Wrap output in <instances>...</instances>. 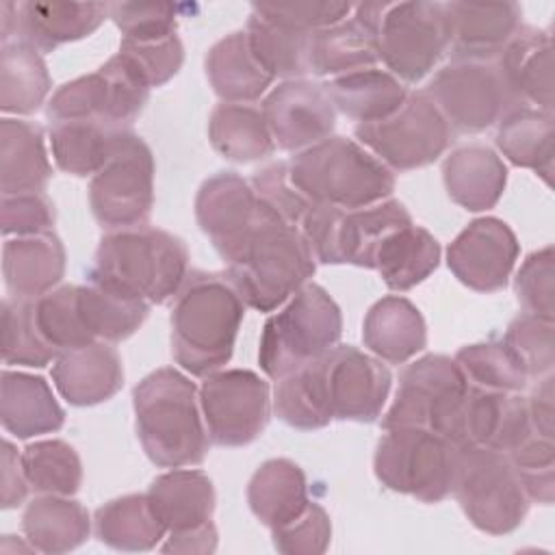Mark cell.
I'll use <instances>...</instances> for the list:
<instances>
[{"label": "cell", "instance_id": "be15d7a7", "mask_svg": "<svg viewBox=\"0 0 555 555\" xmlns=\"http://www.w3.org/2000/svg\"><path fill=\"white\" fill-rule=\"evenodd\" d=\"M217 548V529L210 522L184 529V531H169V538L160 544L163 553H197L206 555Z\"/></svg>", "mask_w": 555, "mask_h": 555}, {"label": "cell", "instance_id": "681fc988", "mask_svg": "<svg viewBox=\"0 0 555 555\" xmlns=\"http://www.w3.org/2000/svg\"><path fill=\"white\" fill-rule=\"evenodd\" d=\"M35 321L46 343L59 353L93 343L80 310H78V286L65 284L39 299H33Z\"/></svg>", "mask_w": 555, "mask_h": 555}, {"label": "cell", "instance_id": "ab89813d", "mask_svg": "<svg viewBox=\"0 0 555 555\" xmlns=\"http://www.w3.org/2000/svg\"><path fill=\"white\" fill-rule=\"evenodd\" d=\"M208 139L215 152L232 163H254L275 150L262 108L251 104H217L208 119Z\"/></svg>", "mask_w": 555, "mask_h": 555}, {"label": "cell", "instance_id": "1f68e13d", "mask_svg": "<svg viewBox=\"0 0 555 555\" xmlns=\"http://www.w3.org/2000/svg\"><path fill=\"white\" fill-rule=\"evenodd\" d=\"M145 494L167 531L206 525L215 512V488L202 470L171 468L158 475Z\"/></svg>", "mask_w": 555, "mask_h": 555}, {"label": "cell", "instance_id": "6f0895ef", "mask_svg": "<svg viewBox=\"0 0 555 555\" xmlns=\"http://www.w3.org/2000/svg\"><path fill=\"white\" fill-rule=\"evenodd\" d=\"M251 186L267 206H271L282 219H286L297 228L312 206V202L291 182L288 163H282V160L271 163L260 171H256Z\"/></svg>", "mask_w": 555, "mask_h": 555}, {"label": "cell", "instance_id": "6125c7cd", "mask_svg": "<svg viewBox=\"0 0 555 555\" xmlns=\"http://www.w3.org/2000/svg\"><path fill=\"white\" fill-rule=\"evenodd\" d=\"M527 399L531 429L540 436L555 438V405H553V375L540 377Z\"/></svg>", "mask_w": 555, "mask_h": 555}, {"label": "cell", "instance_id": "ffe728a7", "mask_svg": "<svg viewBox=\"0 0 555 555\" xmlns=\"http://www.w3.org/2000/svg\"><path fill=\"white\" fill-rule=\"evenodd\" d=\"M518 251V238L503 219L479 217L453 238L447 249V264L464 286L494 293L505 288Z\"/></svg>", "mask_w": 555, "mask_h": 555}, {"label": "cell", "instance_id": "e0dca14e", "mask_svg": "<svg viewBox=\"0 0 555 555\" xmlns=\"http://www.w3.org/2000/svg\"><path fill=\"white\" fill-rule=\"evenodd\" d=\"M317 366L332 421H377L392 384V375L379 358L353 345H336L317 358Z\"/></svg>", "mask_w": 555, "mask_h": 555}, {"label": "cell", "instance_id": "e575fe53", "mask_svg": "<svg viewBox=\"0 0 555 555\" xmlns=\"http://www.w3.org/2000/svg\"><path fill=\"white\" fill-rule=\"evenodd\" d=\"M22 529L39 553H67L78 548L91 531V518L82 503L63 494L35 496L24 514Z\"/></svg>", "mask_w": 555, "mask_h": 555}, {"label": "cell", "instance_id": "f5cc1de1", "mask_svg": "<svg viewBox=\"0 0 555 555\" xmlns=\"http://www.w3.org/2000/svg\"><path fill=\"white\" fill-rule=\"evenodd\" d=\"M514 291L525 312L546 321H555V254L546 245L525 258L520 264Z\"/></svg>", "mask_w": 555, "mask_h": 555}, {"label": "cell", "instance_id": "d590c367", "mask_svg": "<svg viewBox=\"0 0 555 555\" xmlns=\"http://www.w3.org/2000/svg\"><path fill=\"white\" fill-rule=\"evenodd\" d=\"M496 147L512 165L533 169L544 182H551L555 156L553 113L525 104L512 108L499 121Z\"/></svg>", "mask_w": 555, "mask_h": 555}, {"label": "cell", "instance_id": "7a4b0ae2", "mask_svg": "<svg viewBox=\"0 0 555 555\" xmlns=\"http://www.w3.org/2000/svg\"><path fill=\"white\" fill-rule=\"evenodd\" d=\"M245 304L223 273L191 271L171 308V353L191 375L223 369L232 353Z\"/></svg>", "mask_w": 555, "mask_h": 555}, {"label": "cell", "instance_id": "4fadbf2b", "mask_svg": "<svg viewBox=\"0 0 555 555\" xmlns=\"http://www.w3.org/2000/svg\"><path fill=\"white\" fill-rule=\"evenodd\" d=\"M353 134L390 171L427 167L453 141L451 126L425 91L408 93L397 113L379 121L358 124Z\"/></svg>", "mask_w": 555, "mask_h": 555}, {"label": "cell", "instance_id": "f546056e", "mask_svg": "<svg viewBox=\"0 0 555 555\" xmlns=\"http://www.w3.org/2000/svg\"><path fill=\"white\" fill-rule=\"evenodd\" d=\"M204 69L212 91L223 102H256L273 82V76L251 52L245 30H236L219 39L206 52Z\"/></svg>", "mask_w": 555, "mask_h": 555}, {"label": "cell", "instance_id": "f6af8a7d", "mask_svg": "<svg viewBox=\"0 0 555 555\" xmlns=\"http://www.w3.org/2000/svg\"><path fill=\"white\" fill-rule=\"evenodd\" d=\"M273 410L282 423L301 431L321 429L332 423L323 399L317 360L278 379Z\"/></svg>", "mask_w": 555, "mask_h": 555}, {"label": "cell", "instance_id": "277c9868", "mask_svg": "<svg viewBox=\"0 0 555 555\" xmlns=\"http://www.w3.org/2000/svg\"><path fill=\"white\" fill-rule=\"evenodd\" d=\"M189 275V249L182 238L152 225L111 230L100 238L87 280L165 304Z\"/></svg>", "mask_w": 555, "mask_h": 555}, {"label": "cell", "instance_id": "8d00e7d4", "mask_svg": "<svg viewBox=\"0 0 555 555\" xmlns=\"http://www.w3.org/2000/svg\"><path fill=\"white\" fill-rule=\"evenodd\" d=\"M440 264V243L421 225L408 223L390 232L377 254L375 267L390 291H410Z\"/></svg>", "mask_w": 555, "mask_h": 555}, {"label": "cell", "instance_id": "91938a15", "mask_svg": "<svg viewBox=\"0 0 555 555\" xmlns=\"http://www.w3.org/2000/svg\"><path fill=\"white\" fill-rule=\"evenodd\" d=\"M254 7L304 33H317L321 28L338 24L353 11V7L347 2H325V0L256 2Z\"/></svg>", "mask_w": 555, "mask_h": 555}, {"label": "cell", "instance_id": "c3c4849f", "mask_svg": "<svg viewBox=\"0 0 555 555\" xmlns=\"http://www.w3.org/2000/svg\"><path fill=\"white\" fill-rule=\"evenodd\" d=\"M2 360L4 364L35 366L41 369L48 362L59 358V351L52 349L41 336L33 299H13L2 301Z\"/></svg>", "mask_w": 555, "mask_h": 555}, {"label": "cell", "instance_id": "d6986e66", "mask_svg": "<svg viewBox=\"0 0 555 555\" xmlns=\"http://www.w3.org/2000/svg\"><path fill=\"white\" fill-rule=\"evenodd\" d=\"M260 108L275 147L286 152H301L330 139L336 126V108L323 85L306 78L273 87Z\"/></svg>", "mask_w": 555, "mask_h": 555}, {"label": "cell", "instance_id": "d6a6232c", "mask_svg": "<svg viewBox=\"0 0 555 555\" xmlns=\"http://www.w3.org/2000/svg\"><path fill=\"white\" fill-rule=\"evenodd\" d=\"M321 85L334 108L358 124L390 117L408 98L403 82L390 72L377 67L343 74Z\"/></svg>", "mask_w": 555, "mask_h": 555}, {"label": "cell", "instance_id": "d4e9b609", "mask_svg": "<svg viewBox=\"0 0 555 555\" xmlns=\"http://www.w3.org/2000/svg\"><path fill=\"white\" fill-rule=\"evenodd\" d=\"M65 273V247L54 232L13 236L2 247V278L9 297L39 299Z\"/></svg>", "mask_w": 555, "mask_h": 555}, {"label": "cell", "instance_id": "bcb514c9", "mask_svg": "<svg viewBox=\"0 0 555 555\" xmlns=\"http://www.w3.org/2000/svg\"><path fill=\"white\" fill-rule=\"evenodd\" d=\"M22 464L30 488L39 494L72 496L82 483L78 451L65 440H37L22 451Z\"/></svg>", "mask_w": 555, "mask_h": 555}, {"label": "cell", "instance_id": "4dcf8cb0", "mask_svg": "<svg viewBox=\"0 0 555 555\" xmlns=\"http://www.w3.org/2000/svg\"><path fill=\"white\" fill-rule=\"evenodd\" d=\"M52 178L43 130L35 121L2 117L0 121V189L2 195L43 191Z\"/></svg>", "mask_w": 555, "mask_h": 555}, {"label": "cell", "instance_id": "11a10c76", "mask_svg": "<svg viewBox=\"0 0 555 555\" xmlns=\"http://www.w3.org/2000/svg\"><path fill=\"white\" fill-rule=\"evenodd\" d=\"M273 546L284 555H319L325 553L332 538L327 512L310 501L306 509L282 527L271 529Z\"/></svg>", "mask_w": 555, "mask_h": 555}, {"label": "cell", "instance_id": "9f6ffc18", "mask_svg": "<svg viewBox=\"0 0 555 555\" xmlns=\"http://www.w3.org/2000/svg\"><path fill=\"white\" fill-rule=\"evenodd\" d=\"M108 17L121 39H158L176 33L178 7L171 2H111Z\"/></svg>", "mask_w": 555, "mask_h": 555}, {"label": "cell", "instance_id": "816d5d0a", "mask_svg": "<svg viewBox=\"0 0 555 555\" xmlns=\"http://www.w3.org/2000/svg\"><path fill=\"white\" fill-rule=\"evenodd\" d=\"M553 321L540 319L535 314L522 312L518 314L505 330L501 338L518 358L522 369L531 377L551 375L555 364V347H553Z\"/></svg>", "mask_w": 555, "mask_h": 555}, {"label": "cell", "instance_id": "6da1fadb", "mask_svg": "<svg viewBox=\"0 0 555 555\" xmlns=\"http://www.w3.org/2000/svg\"><path fill=\"white\" fill-rule=\"evenodd\" d=\"M223 275L245 306L271 312L314 275L317 260L301 230L258 197L251 225L221 258Z\"/></svg>", "mask_w": 555, "mask_h": 555}, {"label": "cell", "instance_id": "ee69618b", "mask_svg": "<svg viewBox=\"0 0 555 555\" xmlns=\"http://www.w3.org/2000/svg\"><path fill=\"white\" fill-rule=\"evenodd\" d=\"M249 48L260 61V65L275 78L297 80L304 78L308 69V50L312 33L297 30L251 4V15L247 20Z\"/></svg>", "mask_w": 555, "mask_h": 555}, {"label": "cell", "instance_id": "74e56055", "mask_svg": "<svg viewBox=\"0 0 555 555\" xmlns=\"http://www.w3.org/2000/svg\"><path fill=\"white\" fill-rule=\"evenodd\" d=\"M126 130L130 128H115L95 119L50 121L52 158L65 173L93 176L111 158Z\"/></svg>", "mask_w": 555, "mask_h": 555}, {"label": "cell", "instance_id": "94428289", "mask_svg": "<svg viewBox=\"0 0 555 555\" xmlns=\"http://www.w3.org/2000/svg\"><path fill=\"white\" fill-rule=\"evenodd\" d=\"M28 479L24 473L22 464V453L9 442L2 440V451H0V505L2 509H11L24 503L28 494Z\"/></svg>", "mask_w": 555, "mask_h": 555}, {"label": "cell", "instance_id": "603a6c76", "mask_svg": "<svg viewBox=\"0 0 555 555\" xmlns=\"http://www.w3.org/2000/svg\"><path fill=\"white\" fill-rule=\"evenodd\" d=\"M258 210L254 186L234 171H219L202 182L195 197V219L223 258L251 225Z\"/></svg>", "mask_w": 555, "mask_h": 555}, {"label": "cell", "instance_id": "5bb4252c", "mask_svg": "<svg viewBox=\"0 0 555 555\" xmlns=\"http://www.w3.org/2000/svg\"><path fill=\"white\" fill-rule=\"evenodd\" d=\"M466 390L468 382L453 358L423 356L401 373L382 427H423L451 440Z\"/></svg>", "mask_w": 555, "mask_h": 555}, {"label": "cell", "instance_id": "b9f144b4", "mask_svg": "<svg viewBox=\"0 0 555 555\" xmlns=\"http://www.w3.org/2000/svg\"><path fill=\"white\" fill-rule=\"evenodd\" d=\"M93 527L98 540L115 551H150L167 533L147 494H126L104 503L95 509Z\"/></svg>", "mask_w": 555, "mask_h": 555}, {"label": "cell", "instance_id": "ba28073f", "mask_svg": "<svg viewBox=\"0 0 555 555\" xmlns=\"http://www.w3.org/2000/svg\"><path fill=\"white\" fill-rule=\"evenodd\" d=\"M451 494L466 518L490 535L520 527L531 505L507 453L475 444L457 447Z\"/></svg>", "mask_w": 555, "mask_h": 555}, {"label": "cell", "instance_id": "4316f807", "mask_svg": "<svg viewBox=\"0 0 555 555\" xmlns=\"http://www.w3.org/2000/svg\"><path fill=\"white\" fill-rule=\"evenodd\" d=\"M447 195L470 212L494 208L507 184L503 158L488 145H464L453 150L442 163Z\"/></svg>", "mask_w": 555, "mask_h": 555}, {"label": "cell", "instance_id": "f907efd6", "mask_svg": "<svg viewBox=\"0 0 555 555\" xmlns=\"http://www.w3.org/2000/svg\"><path fill=\"white\" fill-rule=\"evenodd\" d=\"M529 501L551 505L555 499V438L531 431L507 451Z\"/></svg>", "mask_w": 555, "mask_h": 555}, {"label": "cell", "instance_id": "44dd1931", "mask_svg": "<svg viewBox=\"0 0 555 555\" xmlns=\"http://www.w3.org/2000/svg\"><path fill=\"white\" fill-rule=\"evenodd\" d=\"M531 431L527 399L520 392L488 390L468 384L451 442L507 453Z\"/></svg>", "mask_w": 555, "mask_h": 555}, {"label": "cell", "instance_id": "680465c9", "mask_svg": "<svg viewBox=\"0 0 555 555\" xmlns=\"http://www.w3.org/2000/svg\"><path fill=\"white\" fill-rule=\"evenodd\" d=\"M54 225V204L43 191L2 195V234L28 236L50 232Z\"/></svg>", "mask_w": 555, "mask_h": 555}, {"label": "cell", "instance_id": "cb8c5ba5", "mask_svg": "<svg viewBox=\"0 0 555 555\" xmlns=\"http://www.w3.org/2000/svg\"><path fill=\"white\" fill-rule=\"evenodd\" d=\"M52 382L69 405H98L119 392L124 384L121 358L106 340L87 343L59 353Z\"/></svg>", "mask_w": 555, "mask_h": 555}, {"label": "cell", "instance_id": "7c38bea8", "mask_svg": "<svg viewBox=\"0 0 555 555\" xmlns=\"http://www.w3.org/2000/svg\"><path fill=\"white\" fill-rule=\"evenodd\" d=\"M150 85L121 52L95 72L59 87L46 108L48 121L95 119L115 128H130L150 98Z\"/></svg>", "mask_w": 555, "mask_h": 555}, {"label": "cell", "instance_id": "60d3db41", "mask_svg": "<svg viewBox=\"0 0 555 555\" xmlns=\"http://www.w3.org/2000/svg\"><path fill=\"white\" fill-rule=\"evenodd\" d=\"M52 89L48 65L26 41H4L0 48V111L30 115L39 111Z\"/></svg>", "mask_w": 555, "mask_h": 555}, {"label": "cell", "instance_id": "30bf717a", "mask_svg": "<svg viewBox=\"0 0 555 555\" xmlns=\"http://www.w3.org/2000/svg\"><path fill=\"white\" fill-rule=\"evenodd\" d=\"M457 444L423 427H388L373 455L382 486L423 503H440L451 494Z\"/></svg>", "mask_w": 555, "mask_h": 555}, {"label": "cell", "instance_id": "7dc6e473", "mask_svg": "<svg viewBox=\"0 0 555 555\" xmlns=\"http://www.w3.org/2000/svg\"><path fill=\"white\" fill-rule=\"evenodd\" d=\"M453 360L457 362L470 386L503 392H522L529 384L527 371L503 340L466 345L455 353Z\"/></svg>", "mask_w": 555, "mask_h": 555}, {"label": "cell", "instance_id": "f1b7e54d", "mask_svg": "<svg viewBox=\"0 0 555 555\" xmlns=\"http://www.w3.org/2000/svg\"><path fill=\"white\" fill-rule=\"evenodd\" d=\"M0 421L9 434L26 440L61 429L65 412L43 377L4 369L0 382Z\"/></svg>", "mask_w": 555, "mask_h": 555}, {"label": "cell", "instance_id": "db71d44e", "mask_svg": "<svg viewBox=\"0 0 555 555\" xmlns=\"http://www.w3.org/2000/svg\"><path fill=\"white\" fill-rule=\"evenodd\" d=\"M119 52L137 65L152 89L171 80L184 63V48L176 33L158 39H121Z\"/></svg>", "mask_w": 555, "mask_h": 555}, {"label": "cell", "instance_id": "3957f363", "mask_svg": "<svg viewBox=\"0 0 555 555\" xmlns=\"http://www.w3.org/2000/svg\"><path fill=\"white\" fill-rule=\"evenodd\" d=\"M132 405L137 436L156 466L182 468L204 462L210 438L199 390L184 373L173 366L152 371L134 386Z\"/></svg>", "mask_w": 555, "mask_h": 555}, {"label": "cell", "instance_id": "8fae6325", "mask_svg": "<svg viewBox=\"0 0 555 555\" xmlns=\"http://www.w3.org/2000/svg\"><path fill=\"white\" fill-rule=\"evenodd\" d=\"M451 130L481 132L520 106L496 59H451L423 89Z\"/></svg>", "mask_w": 555, "mask_h": 555}, {"label": "cell", "instance_id": "83f0119b", "mask_svg": "<svg viewBox=\"0 0 555 555\" xmlns=\"http://www.w3.org/2000/svg\"><path fill=\"white\" fill-rule=\"evenodd\" d=\"M364 347L379 360L401 364L427 345V327L421 310L401 295L375 301L362 323Z\"/></svg>", "mask_w": 555, "mask_h": 555}, {"label": "cell", "instance_id": "ac0fdd59", "mask_svg": "<svg viewBox=\"0 0 555 555\" xmlns=\"http://www.w3.org/2000/svg\"><path fill=\"white\" fill-rule=\"evenodd\" d=\"M108 17L104 2H0V39L26 41L39 52L89 37Z\"/></svg>", "mask_w": 555, "mask_h": 555}, {"label": "cell", "instance_id": "9c48e42d", "mask_svg": "<svg viewBox=\"0 0 555 555\" xmlns=\"http://www.w3.org/2000/svg\"><path fill=\"white\" fill-rule=\"evenodd\" d=\"M412 223V215L397 199H384L366 208H336L312 204L299 223L317 262L375 267L382 241Z\"/></svg>", "mask_w": 555, "mask_h": 555}, {"label": "cell", "instance_id": "7bdbcfd3", "mask_svg": "<svg viewBox=\"0 0 555 555\" xmlns=\"http://www.w3.org/2000/svg\"><path fill=\"white\" fill-rule=\"evenodd\" d=\"M78 310L95 340L119 343L143 325L150 304L108 284L89 280L78 286Z\"/></svg>", "mask_w": 555, "mask_h": 555}, {"label": "cell", "instance_id": "484cf974", "mask_svg": "<svg viewBox=\"0 0 555 555\" xmlns=\"http://www.w3.org/2000/svg\"><path fill=\"white\" fill-rule=\"evenodd\" d=\"M496 61L520 104L553 113V39L548 30L522 26Z\"/></svg>", "mask_w": 555, "mask_h": 555}, {"label": "cell", "instance_id": "2e32d148", "mask_svg": "<svg viewBox=\"0 0 555 555\" xmlns=\"http://www.w3.org/2000/svg\"><path fill=\"white\" fill-rule=\"evenodd\" d=\"M199 408L210 442L245 447L269 423V384L249 369H219L204 377Z\"/></svg>", "mask_w": 555, "mask_h": 555}, {"label": "cell", "instance_id": "836d02e7", "mask_svg": "<svg viewBox=\"0 0 555 555\" xmlns=\"http://www.w3.org/2000/svg\"><path fill=\"white\" fill-rule=\"evenodd\" d=\"M247 503L264 527L286 525L310 503L304 470L286 457L262 462L247 483Z\"/></svg>", "mask_w": 555, "mask_h": 555}, {"label": "cell", "instance_id": "f35d334b", "mask_svg": "<svg viewBox=\"0 0 555 555\" xmlns=\"http://www.w3.org/2000/svg\"><path fill=\"white\" fill-rule=\"evenodd\" d=\"M379 61L375 37L369 26L356 17L321 28L310 37L308 69L314 76L336 78L343 74L375 67Z\"/></svg>", "mask_w": 555, "mask_h": 555}, {"label": "cell", "instance_id": "52a82bcc", "mask_svg": "<svg viewBox=\"0 0 555 555\" xmlns=\"http://www.w3.org/2000/svg\"><path fill=\"white\" fill-rule=\"evenodd\" d=\"M343 334L338 304L319 284H304L262 327L258 364L280 379L332 351Z\"/></svg>", "mask_w": 555, "mask_h": 555}, {"label": "cell", "instance_id": "7402d4cb", "mask_svg": "<svg viewBox=\"0 0 555 555\" xmlns=\"http://www.w3.org/2000/svg\"><path fill=\"white\" fill-rule=\"evenodd\" d=\"M453 59H499L522 28L516 2H444Z\"/></svg>", "mask_w": 555, "mask_h": 555}, {"label": "cell", "instance_id": "9a60e30c", "mask_svg": "<svg viewBox=\"0 0 555 555\" xmlns=\"http://www.w3.org/2000/svg\"><path fill=\"white\" fill-rule=\"evenodd\" d=\"M154 154L126 130L104 167L91 176L89 206L106 230L145 225L154 206Z\"/></svg>", "mask_w": 555, "mask_h": 555}, {"label": "cell", "instance_id": "5b68a950", "mask_svg": "<svg viewBox=\"0 0 555 555\" xmlns=\"http://www.w3.org/2000/svg\"><path fill=\"white\" fill-rule=\"evenodd\" d=\"M288 176L312 204L347 210L379 204L395 191V173L364 145L338 134L297 152Z\"/></svg>", "mask_w": 555, "mask_h": 555}, {"label": "cell", "instance_id": "8992f818", "mask_svg": "<svg viewBox=\"0 0 555 555\" xmlns=\"http://www.w3.org/2000/svg\"><path fill=\"white\" fill-rule=\"evenodd\" d=\"M353 17L371 28L379 61L401 82H421L449 50L444 2H364Z\"/></svg>", "mask_w": 555, "mask_h": 555}]
</instances>
